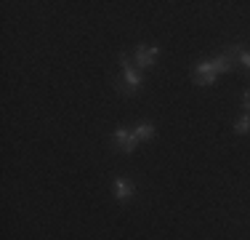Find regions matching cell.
I'll list each match as a JSON object with an SVG mask.
<instances>
[{
  "mask_svg": "<svg viewBox=\"0 0 250 240\" xmlns=\"http://www.w3.org/2000/svg\"><path fill=\"white\" fill-rule=\"evenodd\" d=\"M120 67H123V72H120L117 88H120V94H125V96H133L141 88V83H144V75H141L139 67L128 59V53H120Z\"/></svg>",
  "mask_w": 250,
  "mask_h": 240,
  "instance_id": "6da1fadb",
  "label": "cell"
},
{
  "mask_svg": "<svg viewBox=\"0 0 250 240\" xmlns=\"http://www.w3.org/2000/svg\"><path fill=\"white\" fill-rule=\"evenodd\" d=\"M157 53H160V46H139L133 53V64L139 70H149L157 62Z\"/></svg>",
  "mask_w": 250,
  "mask_h": 240,
  "instance_id": "7a4b0ae2",
  "label": "cell"
},
{
  "mask_svg": "<svg viewBox=\"0 0 250 240\" xmlns=\"http://www.w3.org/2000/svg\"><path fill=\"white\" fill-rule=\"evenodd\" d=\"M216 75L218 72H216V67H213V62H202L192 70L194 83H200V86H213V83H216Z\"/></svg>",
  "mask_w": 250,
  "mask_h": 240,
  "instance_id": "3957f363",
  "label": "cell"
},
{
  "mask_svg": "<svg viewBox=\"0 0 250 240\" xmlns=\"http://www.w3.org/2000/svg\"><path fill=\"white\" fill-rule=\"evenodd\" d=\"M115 144H117V149H123L125 155H130V152L136 149V144H139V139H136L133 131H128V128H117V131H115Z\"/></svg>",
  "mask_w": 250,
  "mask_h": 240,
  "instance_id": "277c9868",
  "label": "cell"
},
{
  "mask_svg": "<svg viewBox=\"0 0 250 240\" xmlns=\"http://www.w3.org/2000/svg\"><path fill=\"white\" fill-rule=\"evenodd\" d=\"M112 190H115V200L117 203H128L130 197H133V182L125 176H117L115 184H112Z\"/></svg>",
  "mask_w": 250,
  "mask_h": 240,
  "instance_id": "5b68a950",
  "label": "cell"
},
{
  "mask_svg": "<svg viewBox=\"0 0 250 240\" xmlns=\"http://www.w3.org/2000/svg\"><path fill=\"white\" fill-rule=\"evenodd\" d=\"M229 53L234 56V62H240L242 67H248V70H250V51H248L245 46H231V48H229Z\"/></svg>",
  "mask_w": 250,
  "mask_h": 240,
  "instance_id": "8992f818",
  "label": "cell"
},
{
  "mask_svg": "<svg viewBox=\"0 0 250 240\" xmlns=\"http://www.w3.org/2000/svg\"><path fill=\"white\" fill-rule=\"evenodd\" d=\"M133 134H136L139 142H149V139H154V125L152 123H139L133 128Z\"/></svg>",
  "mask_w": 250,
  "mask_h": 240,
  "instance_id": "52a82bcc",
  "label": "cell"
},
{
  "mask_svg": "<svg viewBox=\"0 0 250 240\" xmlns=\"http://www.w3.org/2000/svg\"><path fill=\"white\" fill-rule=\"evenodd\" d=\"M234 131H237V134H242V136L250 134V115H248V112H245V115H242V118L234 123Z\"/></svg>",
  "mask_w": 250,
  "mask_h": 240,
  "instance_id": "ba28073f",
  "label": "cell"
},
{
  "mask_svg": "<svg viewBox=\"0 0 250 240\" xmlns=\"http://www.w3.org/2000/svg\"><path fill=\"white\" fill-rule=\"evenodd\" d=\"M242 107H245V112L250 115V91H245V96H242Z\"/></svg>",
  "mask_w": 250,
  "mask_h": 240,
  "instance_id": "9c48e42d",
  "label": "cell"
}]
</instances>
